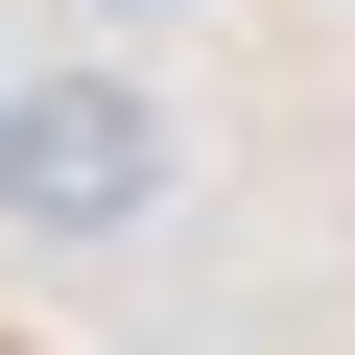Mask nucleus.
I'll use <instances>...</instances> for the list:
<instances>
[{"instance_id":"nucleus-1","label":"nucleus","mask_w":355,"mask_h":355,"mask_svg":"<svg viewBox=\"0 0 355 355\" xmlns=\"http://www.w3.org/2000/svg\"><path fill=\"white\" fill-rule=\"evenodd\" d=\"M166 95L142 71H0V237H48V261H95V237H142L166 214Z\"/></svg>"}]
</instances>
